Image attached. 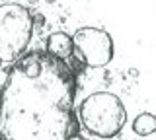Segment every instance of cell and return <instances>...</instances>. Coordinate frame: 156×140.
I'll use <instances>...</instances> for the list:
<instances>
[{
  "instance_id": "1",
  "label": "cell",
  "mask_w": 156,
  "mask_h": 140,
  "mask_svg": "<svg viewBox=\"0 0 156 140\" xmlns=\"http://www.w3.org/2000/svg\"><path fill=\"white\" fill-rule=\"evenodd\" d=\"M74 72L45 51L22 55L0 91V140H66L74 130Z\"/></svg>"
},
{
  "instance_id": "6",
  "label": "cell",
  "mask_w": 156,
  "mask_h": 140,
  "mask_svg": "<svg viewBox=\"0 0 156 140\" xmlns=\"http://www.w3.org/2000/svg\"><path fill=\"white\" fill-rule=\"evenodd\" d=\"M133 130L139 136H150L156 130V117L152 113H140L133 121Z\"/></svg>"
},
{
  "instance_id": "7",
  "label": "cell",
  "mask_w": 156,
  "mask_h": 140,
  "mask_svg": "<svg viewBox=\"0 0 156 140\" xmlns=\"http://www.w3.org/2000/svg\"><path fill=\"white\" fill-rule=\"evenodd\" d=\"M66 140H86V138H84V136H78V134H70Z\"/></svg>"
},
{
  "instance_id": "3",
  "label": "cell",
  "mask_w": 156,
  "mask_h": 140,
  "mask_svg": "<svg viewBox=\"0 0 156 140\" xmlns=\"http://www.w3.org/2000/svg\"><path fill=\"white\" fill-rule=\"evenodd\" d=\"M33 35V18L22 4L0 6V62H14L26 53Z\"/></svg>"
},
{
  "instance_id": "2",
  "label": "cell",
  "mask_w": 156,
  "mask_h": 140,
  "mask_svg": "<svg viewBox=\"0 0 156 140\" xmlns=\"http://www.w3.org/2000/svg\"><path fill=\"white\" fill-rule=\"evenodd\" d=\"M78 117L88 132L100 138H113L127 123V109L115 94L96 91L80 103Z\"/></svg>"
},
{
  "instance_id": "5",
  "label": "cell",
  "mask_w": 156,
  "mask_h": 140,
  "mask_svg": "<svg viewBox=\"0 0 156 140\" xmlns=\"http://www.w3.org/2000/svg\"><path fill=\"white\" fill-rule=\"evenodd\" d=\"M45 53H49L55 59L65 60L72 55V37L65 31H55L47 37L45 43Z\"/></svg>"
},
{
  "instance_id": "4",
  "label": "cell",
  "mask_w": 156,
  "mask_h": 140,
  "mask_svg": "<svg viewBox=\"0 0 156 140\" xmlns=\"http://www.w3.org/2000/svg\"><path fill=\"white\" fill-rule=\"evenodd\" d=\"M72 53L90 68H101L113 59V39L100 27H80L72 35Z\"/></svg>"
}]
</instances>
